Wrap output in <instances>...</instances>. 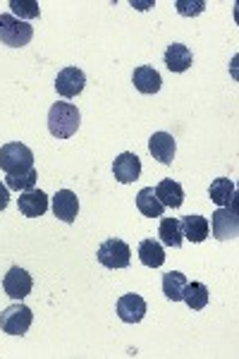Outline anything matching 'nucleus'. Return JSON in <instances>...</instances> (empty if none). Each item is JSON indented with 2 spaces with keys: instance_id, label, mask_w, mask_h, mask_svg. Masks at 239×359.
Instances as JSON below:
<instances>
[{
  "instance_id": "6ab92c4d",
  "label": "nucleus",
  "mask_w": 239,
  "mask_h": 359,
  "mask_svg": "<svg viewBox=\"0 0 239 359\" xmlns=\"http://www.w3.org/2000/svg\"><path fill=\"white\" fill-rule=\"evenodd\" d=\"M182 235L186 237L189 242H203L208 237V233H211V225H208V218L203 216H184L182 221Z\"/></svg>"
},
{
  "instance_id": "393cba45",
  "label": "nucleus",
  "mask_w": 239,
  "mask_h": 359,
  "mask_svg": "<svg viewBox=\"0 0 239 359\" xmlns=\"http://www.w3.org/2000/svg\"><path fill=\"white\" fill-rule=\"evenodd\" d=\"M10 8H13V15L22 22L34 20V17L41 15V8H39L36 0H10Z\"/></svg>"
},
{
  "instance_id": "f257e3e1",
  "label": "nucleus",
  "mask_w": 239,
  "mask_h": 359,
  "mask_svg": "<svg viewBox=\"0 0 239 359\" xmlns=\"http://www.w3.org/2000/svg\"><path fill=\"white\" fill-rule=\"evenodd\" d=\"M81 125V115L77 111L74 103L67 101H57L50 106L48 111V130L55 139H69L72 135H77Z\"/></svg>"
},
{
  "instance_id": "9d476101",
  "label": "nucleus",
  "mask_w": 239,
  "mask_h": 359,
  "mask_svg": "<svg viewBox=\"0 0 239 359\" xmlns=\"http://www.w3.org/2000/svg\"><path fill=\"white\" fill-rule=\"evenodd\" d=\"M118 316L125 323H139L144 316H146V299L142 294H122L118 299Z\"/></svg>"
},
{
  "instance_id": "5701e85b",
  "label": "nucleus",
  "mask_w": 239,
  "mask_h": 359,
  "mask_svg": "<svg viewBox=\"0 0 239 359\" xmlns=\"http://www.w3.org/2000/svg\"><path fill=\"white\" fill-rule=\"evenodd\" d=\"M184 285H186V276L179 273V271H170V273L163 276V294L170 302H182Z\"/></svg>"
},
{
  "instance_id": "4be33fe9",
  "label": "nucleus",
  "mask_w": 239,
  "mask_h": 359,
  "mask_svg": "<svg viewBox=\"0 0 239 359\" xmlns=\"http://www.w3.org/2000/svg\"><path fill=\"white\" fill-rule=\"evenodd\" d=\"M137 208L149 218H161L163 211H165V206H163L161 199L156 196L153 187H144L142 192L137 194Z\"/></svg>"
},
{
  "instance_id": "a878e982",
  "label": "nucleus",
  "mask_w": 239,
  "mask_h": 359,
  "mask_svg": "<svg viewBox=\"0 0 239 359\" xmlns=\"http://www.w3.org/2000/svg\"><path fill=\"white\" fill-rule=\"evenodd\" d=\"M175 8H177L179 15L189 17V15H201L203 10H206V3L203 0H196V3H186V0H177L175 3Z\"/></svg>"
},
{
  "instance_id": "2eb2a0df",
  "label": "nucleus",
  "mask_w": 239,
  "mask_h": 359,
  "mask_svg": "<svg viewBox=\"0 0 239 359\" xmlns=\"http://www.w3.org/2000/svg\"><path fill=\"white\" fill-rule=\"evenodd\" d=\"M132 82L137 86V91H142V94H158L163 79H161L158 69H153L151 65H142L134 69Z\"/></svg>"
},
{
  "instance_id": "39448f33",
  "label": "nucleus",
  "mask_w": 239,
  "mask_h": 359,
  "mask_svg": "<svg viewBox=\"0 0 239 359\" xmlns=\"http://www.w3.org/2000/svg\"><path fill=\"white\" fill-rule=\"evenodd\" d=\"M34 314L25 304H13L0 314V331L8 335H25L32 328Z\"/></svg>"
},
{
  "instance_id": "ddd939ff",
  "label": "nucleus",
  "mask_w": 239,
  "mask_h": 359,
  "mask_svg": "<svg viewBox=\"0 0 239 359\" xmlns=\"http://www.w3.org/2000/svg\"><path fill=\"white\" fill-rule=\"evenodd\" d=\"M53 213L55 218L65 223H74L77 221V213H79V199L72 189H60L55 196H53Z\"/></svg>"
},
{
  "instance_id": "4468645a",
  "label": "nucleus",
  "mask_w": 239,
  "mask_h": 359,
  "mask_svg": "<svg viewBox=\"0 0 239 359\" xmlns=\"http://www.w3.org/2000/svg\"><path fill=\"white\" fill-rule=\"evenodd\" d=\"M163 60H165V67L170 69V72H186L191 65H194V55H191V50L186 48L184 43H170L165 50V55H163Z\"/></svg>"
},
{
  "instance_id": "f03ea898",
  "label": "nucleus",
  "mask_w": 239,
  "mask_h": 359,
  "mask_svg": "<svg viewBox=\"0 0 239 359\" xmlns=\"http://www.w3.org/2000/svg\"><path fill=\"white\" fill-rule=\"evenodd\" d=\"M0 168L5 175H22V172L34 168V154L32 149L25 147L22 142H10L0 147Z\"/></svg>"
},
{
  "instance_id": "aec40b11",
  "label": "nucleus",
  "mask_w": 239,
  "mask_h": 359,
  "mask_svg": "<svg viewBox=\"0 0 239 359\" xmlns=\"http://www.w3.org/2000/svg\"><path fill=\"white\" fill-rule=\"evenodd\" d=\"M158 237H161V245L165 247H182L184 242V235H182V223L179 218H163L161 221V228H158Z\"/></svg>"
},
{
  "instance_id": "bb28decb",
  "label": "nucleus",
  "mask_w": 239,
  "mask_h": 359,
  "mask_svg": "<svg viewBox=\"0 0 239 359\" xmlns=\"http://www.w3.org/2000/svg\"><path fill=\"white\" fill-rule=\"evenodd\" d=\"M8 204H10V189L5 187L3 182H0V211H5Z\"/></svg>"
},
{
  "instance_id": "a211bd4d",
  "label": "nucleus",
  "mask_w": 239,
  "mask_h": 359,
  "mask_svg": "<svg viewBox=\"0 0 239 359\" xmlns=\"http://www.w3.org/2000/svg\"><path fill=\"white\" fill-rule=\"evenodd\" d=\"M139 259L149 269H161L165 264V249L158 240H142L139 242Z\"/></svg>"
},
{
  "instance_id": "f8f14e48",
  "label": "nucleus",
  "mask_w": 239,
  "mask_h": 359,
  "mask_svg": "<svg viewBox=\"0 0 239 359\" xmlns=\"http://www.w3.org/2000/svg\"><path fill=\"white\" fill-rule=\"evenodd\" d=\"M20 204V213L27 218H39L48 211V194L41 192V189H29V192H22V196L17 199Z\"/></svg>"
},
{
  "instance_id": "9b49d317",
  "label": "nucleus",
  "mask_w": 239,
  "mask_h": 359,
  "mask_svg": "<svg viewBox=\"0 0 239 359\" xmlns=\"http://www.w3.org/2000/svg\"><path fill=\"white\" fill-rule=\"evenodd\" d=\"M149 151L158 163L170 165L175 158V151H177V142H175V137L168 135V132H156V135L149 139Z\"/></svg>"
},
{
  "instance_id": "b1692460",
  "label": "nucleus",
  "mask_w": 239,
  "mask_h": 359,
  "mask_svg": "<svg viewBox=\"0 0 239 359\" xmlns=\"http://www.w3.org/2000/svg\"><path fill=\"white\" fill-rule=\"evenodd\" d=\"M36 170H27V172H22V175H8L5 177V187L8 189H15V192H29V189H34L36 187Z\"/></svg>"
},
{
  "instance_id": "7ed1b4c3",
  "label": "nucleus",
  "mask_w": 239,
  "mask_h": 359,
  "mask_svg": "<svg viewBox=\"0 0 239 359\" xmlns=\"http://www.w3.org/2000/svg\"><path fill=\"white\" fill-rule=\"evenodd\" d=\"M32 36H34V29L29 22L17 20V17L10 13L0 15V41L5 46H10V48H22V46H27L32 41Z\"/></svg>"
},
{
  "instance_id": "6e6552de",
  "label": "nucleus",
  "mask_w": 239,
  "mask_h": 359,
  "mask_svg": "<svg viewBox=\"0 0 239 359\" xmlns=\"http://www.w3.org/2000/svg\"><path fill=\"white\" fill-rule=\"evenodd\" d=\"M3 287H5V292H8L10 297L17 299V302H22V299L32 292L34 280H32V276H29L25 269L13 266V269L8 271V276L3 278Z\"/></svg>"
},
{
  "instance_id": "cd10ccee",
  "label": "nucleus",
  "mask_w": 239,
  "mask_h": 359,
  "mask_svg": "<svg viewBox=\"0 0 239 359\" xmlns=\"http://www.w3.org/2000/svg\"><path fill=\"white\" fill-rule=\"evenodd\" d=\"M132 5L139 10H149V8H153V0H149V3H132Z\"/></svg>"
},
{
  "instance_id": "423d86ee",
  "label": "nucleus",
  "mask_w": 239,
  "mask_h": 359,
  "mask_svg": "<svg viewBox=\"0 0 239 359\" xmlns=\"http://www.w3.org/2000/svg\"><path fill=\"white\" fill-rule=\"evenodd\" d=\"M211 230L215 240H235L239 233V218H237V206H223L211 216Z\"/></svg>"
},
{
  "instance_id": "1a4fd4ad",
  "label": "nucleus",
  "mask_w": 239,
  "mask_h": 359,
  "mask_svg": "<svg viewBox=\"0 0 239 359\" xmlns=\"http://www.w3.org/2000/svg\"><path fill=\"white\" fill-rule=\"evenodd\" d=\"M113 172H115V180L122 184H130V182H137L139 175H142V161H139L137 154H120L113 163Z\"/></svg>"
},
{
  "instance_id": "dca6fc26",
  "label": "nucleus",
  "mask_w": 239,
  "mask_h": 359,
  "mask_svg": "<svg viewBox=\"0 0 239 359\" xmlns=\"http://www.w3.org/2000/svg\"><path fill=\"white\" fill-rule=\"evenodd\" d=\"M153 192L165 208H179L184 204V189H182V184L175 182V180H161Z\"/></svg>"
},
{
  "instance_id": "0eeeda50",
  "label": "nucleus",
  "mask_w": 239,
  "mask_h": 359,
  "mask_svg": "<svg viewBox=\"0 0 239 359\" xmlns=\"http://www.w3.org/2000/svg\"><path fill=\"white\" fill-rule=\"evenodd\" d=\"M86 86V74L79 67H65L57 72L55 91L62 98H77Z\"/></svg>"
},
{
  "instance_id": "412c9836",
  "label": "nucleus",
  "mask_w": 239,
  "mask_h": 359,
  "mask_svg": "<svg viewBox=\"0 0 239 359\" xmlns=\"http://www.w3.org/2000/svg\"><path fill=\"white\" fill-rule=\"evenodd\" d=\"M208 297H211V292H208V287L203 283H186L184 285L182 302H186L191 311H201L208 304Z\"/></svg>"
},
{
  "instance_id": "f3484780",
  "label": "nucleus",
  "mask_w": 239,
  "mask_h": 359,
  "mask_svg": "<svg viewBox=\"0 0 239 359\" xmlns=\"http://www.w3.org/2000/svg\"><path fill=\"white\" fill-rule=\"evenodd\" d=\"M208 196L211 201L218 208L223 206H232L235 204V196H237V189H235V182L230 177H218L211 182V189H208Z\"/></svg>"
},
{
  "instance_id": "20e7f679",
  "label": "nucleus",
  "mask_w": 239,
  "mask_h": 359,
  "mask_svg": "<svg viewBox=\"0 0 239 359\" xmlns=\"http://www.w3.org/2000/svg\"><path fill=\"white\" fill-rule=\"evenodd\" d=\"M132 262V249L127 242L118 240V237H110L98 247V264L106 266V269H127Z\"/></svg>"
}]
</instances>
